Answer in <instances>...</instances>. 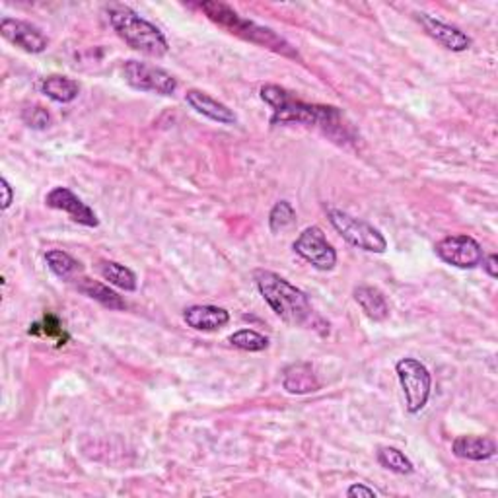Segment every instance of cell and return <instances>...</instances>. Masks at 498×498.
I'll list each match as a JSON object with an SVG mask.
<instances>
[{"mask_svg":"<svg viewBox=\"0 0 498 498\" xmlns=\"http://www.w3.org/2000/svg\"><path fill=\"white\" fill-rule=\"evenodd\" d=\"M74 289L79 291L80 294L92 298L97 304H102L104 308L109 309H125L127 302L121 298L115 291L109 289L107 284L94 281V279H88V276H80V279H74Z\"/></svg>","mask_w":498,"mask_h":498,"instance_id":"cell-17","label":"cell"},{"mask_svg":"<svg viewBox=\"0 0 498 498\" xmlns=\"http://www.w3.org/2000/svg\"><path fill=\"white\" fill-rule=\"evenodd\" d=\"M417 18H418L420 26L425 28L428 36L433 38L436 43H440L442 47H446L448 51L463 53L473 46V39L468 36V33L461 31L456 26L444 24V21H440V20L428 16V14H418Z\"/></svg>","mask_w":498,"mask_h":498,"instance_id":"cell-12","label":"cell"},{"mask_svg":"<svg viewBox=\"0 0 498 498\" xmlns=\"http://www.w3.org/2000/svg\"><path fill=\"white\" fill-rule=\"evenodd\" d=\"M397 380L401 384L405 393L407 411L411 415H418L426 407L430 400V390H433V376L423 362L405 357L395 364Z\"/></svg>","mask_w":498,"mask_h":498,"instance_id":"cell-5","label":"cell"},{"mask_svg":"<svg viewBox=\"0 0 498 498\" xmlns=\"http://www.w3.org/2000/svg\"><path fill=\"white\" fill-rule=\"evenodd\" d=\"M39 90L57 104H71L80 94V84L63 74H51L41 80Z\"/></svg>","mask_w":498,"mask_h":498,"instance_id":"cell-19","label":"cell"},{"mask_svg":"<svg viewBox=\"0 0 498 498\" xmlns=\"http://www.w3.org/2000/svg\"><path fill=\"white\" fill-rule=\"evenodd\" d=\"M261 99L273 107L271 125H304L322 129L331 139H347V127L342 114L333 106L306 104L283 86L267 84L259 90Z\"/></svg>","mask_w":498,"mask_h":498,"instance_id":"cell-1","label":"cell"},{"mask_svg":"<svg viewBox=\"0 0 498 498\" xmlns=\"http://www.w3.org/2000/svg\"><path fill=\"white\" fill-rule=\"evenodd\" d=\"M435 251L442 261L458 269H475L485 257L479 241L466 234L442 238L435 246Z\"/></svg>","mask_w":498,"mask_h":498,"instance_id":"cell-9","label":"cell"},{"mask_svg":"<svg viewBox=\"0 0 498 498\" xmlns=\"http://www.w3.org/2000/svg\"><path fill=\"white\" fill-rule=\"evenodd\" d=\"M21 119H24V123L31 129L36 131H46L51 125V115L46 107L41 106H31L28 109H24V114H21Z\"/></svg>","mask_w":498,"mask_h":498,"instance_id":"cell-26","label":"cell"},{"mask_svg":"<svg viewBox=\"0 0 498 498\" xmlns=\"http://www.w3.org/2000/svg\"><path fill=\"white\" fill-rule=\"evenodd\" d=\"M354 300L372 322H384V319L390 317V304H387L384 292L376 289V286H359V289H354Z\"/></svg>","mask_w":498,"mask_h":498,"instance_id":"cell-18","label":"cell"},{"mask_svg":"<svg viewBox=\"0 0 498 498\" xmlns=\"http://www.w3.org/2000/svg\"><path fill=\"white\" fill-rule=\"evenodd\" d=\"M483 269H485V273L491 276V279H496L498 276V257L494 256V253H491V256H486V257H483Z\"/></svg>","mask_w":498,"mask_h":498,"instance_id":"cell-29","label":"cell"},{"mask_svg":"<svg viewBox=\"0 0 498 498\" xmlns=\"http://www.w3.org/2000/svg\"><path fill=\"white\" fill-rule=\"evenodd\" d=\"M453 456L469 461H486L494 458L496 442L486 436H458L452 444Z\"/></svg>","mask_w":498,"mask_h":498,"instance_id":"cell-16","label":"cell"},{"mask_svg":"<svg viewBox=\"0 0 498 498\" xmlns=\"http://www.w3.org/2000/svg\"><path fill=\"white\" fill-rule=\"evenodd\" d=\"M296 224V210L289 201H279L269 213V228L273 234L289 230Z\"/></svg>","mask_w":498,"mask_h":498,"instance_id":"cell-25","label":"cell"},{"mask_svg":"<svg viewBox=\"0 0 498 498\" xmlns=\"http://www.w3.org/2000/svg\"><path fill=\"white\" fill-rule=\"evenodd\" d=\"M347 496L350 498H360V496H367V498H376L378 496V491H374L372 486H367V485H362V483H354L350 485L349 489H347Z\"/></svg>","mask_w":498,"mask_h":498,"instance_id":"cell-27","label":"cell"},{"mask_svg":"<svg viewBox=\"0 0 498 498\" xmlns=\"http://www.w3.org/2000/svg\"><path fill=\"white\" fill-rule=\"evenodd\" d=\"M109 24L117 36L123 39L131 49H135L147 57L162 59L170 51V43L160 28L150 24L148 20L137 14L135 10L125 4H112L107 8Z\"/></svg>","mask_w":498,"mask_h":498,"instance_id":"cell-4","label":"cell"},{"mask_svg":"<svg viewBox=\"0 0 498 498\" xmlns=\"http://www.w3.org/2000/svg\"><path fill=\"white\" fill-rule=\"evenodd\" d=\"M376 458H378V463L382 468H385L387 471H392V473L411 475L415 471L413 461L409 460L400 448L382 446V448H378V452H376Z\"/></svg>","mask_w":498,"mask_h":498,"instance_id":"cell-23","label":"cell"},{"mask_svg":"<svg viewBox=\"0 0 498 498\" xmlns=\"http://www.w3.org/2000/svg\"><path fill=\"white\" fill-rule=\"evenodd\" d=\"M253 281H256L263 300L269 304V308L284 324L302 329H316L322 335L329 333V325H325L324 319L316 314L308 294L296 289L284 276L273 271L257 269L253 273Z\"/></svg>","mask_w":498,"mask_h":498,"instance_id":"cell-2","label":"cell"},{"mask_svg":"<svg viewBox=\"0 0 498 498\" xmlns=\"http://www.w3.org/2000/svg\"><path fill=\"white\" fill-rule=\"evenodd\" d=\"M283 387L292 395H306V393L317 392L319 387H322V384H319L312 364L294 362L291 367L284 368Z\"/></svg>","mask_w":498,"mask_h":498,"instance_id":"cell-15","label":"cell"},{"mask_svg":"<svg viewBox=\"0 0 498 498\" xmlns=\"http://www.w3.org/2000/svg\"><path fill=\"white\" fill-rule=\"evenodd\" d=\"M228 342L232 347H236L240 350L246 352H263L265 349L269 347V339L257 333L253 329H240L236 333H232L228 337Z\"/></svg>","mask_w":498,"mask_h":498,"instance_id":"cell-24","label":"cell"},{"mask_svg":"<svg viewBox=\"0 0 498 498\" xmlns=\"http://www.w3.org/2000/svg\"><path fill=\"white\" fill-rule=\"evenodd\" d=\"M46 263L55 276H59L63 281H74L76 274L82 271V263L74 259L71 253L61 249H49L46 251Z\"/></svg>","mask_w":498,"mask_h":498,"instance_id":"cell-22","label":"cell"},{"mask_svg":"<svg viewBox=\"0 0 498 498\" xmlns=\"http://www.w3.org/2000/svg\"><path fill=\"white\" fill-rule=\"evenodd\" d=\"M198 10H201V13L210 21H215L218 28H223L228 33H232V36H236L243 41H249V43H253V46L269 49L273 53H279V55H283V57L300 59L298 51L284 38H281L279 33H274L271 28H265V26L257 24V21L241 18L236 10H232L224 3L210 0V3L198 4Z\"/></svg>","mask_w":498,"mask_h":498,"instance_id":"cell-3","label":"cell"},{"mask_svg":"<svg viewBox=\"0 0 498 498\" xmlns=\"http://www.w3.org/2000/svg\"><path fill=\"white\" fill-rule=\"evenodd\" d=\"M0 33H3V38L13 43V46L24 49L26 53L31 55L43 53L49 47V39L46 33L24 20L8 18V16L3 18L0 20Z\"/></svg>","mask_w":498,"mask_h":498,"instance_id":"cell-10","label":"cell"},{"mask_svg":"<svg viewBox=\"0 0 498 498\" xmlns=\"http://www.w3.org/2000/svg\"><path fill=\"white\" fill-rule=\"evenodd\" d=\"M185 102L191 109H195L197 114H201L203 117L216 121L220 125H236L238 115L234 114V109H230L226 104L218 102L216 97L208 96L203 90H187Z\"/></svg>","mask_w":498,"mask_h":498,"instance_id":"cell-13","label":"cell"},{"mask_svg":"<svg viewBox=\"0 0 498 498\" xmlns=\"http://www.w3.org/2000/svg\"><path fill=\"white\" fill-rule=\"evenodd\" d=\"M97 271L109 284L117 286V289L125 291V292L137 291V286H139L137 274L132 273L129 267H125V265L115 263V261H99Z\"/></svg>","mask_w":498,"mask_h":498,"instance_id":"cell-20","label":"cell"},{"mask_svg":"<svg viewBox=\"0 0 498 498\" xmlns=\"http://www.w3.org/2000/svg\"><path fill=\"white\" fill-rule=\"evenodd\" d=\"M294 251L317 271H331L337 265V251L327 241L324 230L317 226L306 228L292 243Z\"/></svg>","mask_w":498,"mask_h":498,"instance_id":"cell-8","label":"cell"},{"mask_svg":"<svg viewBox=\"0 0 498 498\" xmlns=\"http://www.w3.org/2000/svg\"><path fill=\"white\" fill-rule=\"evenodd\" d=\"M123 79L125 82L135 88L139 92H150L158 96H173L177 90L175 76L168 71H164L162 66L142 63V61H127L123 64Z\"/></svg>","mask_w":498,"mask_h":498,"instance_id":"cell-7","label":"cell"},{"mask_svg":"<svg viewBox=\"0 0 498 498\" xmlns=\"http://www.w3.org/2000/svg\"><path fill=\"white\" fill-rule=\"evenodd\" d=\"M28 335L53 341L57 347L66 345V342H69V339H71V335L66 333V329L63 327L61 319L57 316H53V314H46L41 319H38L36 324H31L30 329H28Z\"/></svg>","mask_w":498,"mask_h":498,"instance_id":"cell-21","label":"cell"},{"mask_svg":"<svg viewBox=\"0 0 498 498\" xmlns=\"http://www.w3.org/2000/svg\"><path fill=\"white\" fill-rule=\"evenodd\" d=\"M46 205L55 210H63L71 216L72 223L86 226V228H97L99 220L94 210L88 207L79 195H74L69 187H53L46 195Z\"/></svg>","mask_w":498,"mask_h":498,"instance_id":"cell-11","label":"cell"},{"mask_svg":"<svg viewBox=\"0 0 498 498\" xmlns=\"http://www.w3.org/2000/svg\"><path fill=\"white\" fill-rule=\"evenodd\" d=\"M185 324L195 331H218L230 324V314L224 308L218 306H208V304H198L185 308L183 312Z\"/></svg>","mask_w":498,"mask_h":498,"instance_id":"cell-14","label":"cell"},{"mask_svg":"<svg viewBox=\"0 0 498 498\" xmlns=\"http://www.w3.org/2000/svg\"><path fill=\"white\" fill-rule=\"evenodd\" d=\"M327 218L331 226H333L342 236V240H347L350 246L370 253H384L387 249V240L384 238L382 232L367 223V220H360L339 208H329Z\"/></svg>","mask_w":498,"mask_h":498,"instance_id":"cell-6","label":"cell"},{"mask_svg":"<svg viewBox=\"0 0 498 498\" xmlns=\"http://www.w3.org/2000/svg\"><path fill=\"white\" fill-rule=\"evenodd\" d=\"M0 187H3V210H8L10 205L14 203V190H13V185L8 183L6 177L0 180Z\"/></svg>","mask_w":498,"mask_h":498,"instance_id":"cell-28","label":"cell"}]
</instances>
